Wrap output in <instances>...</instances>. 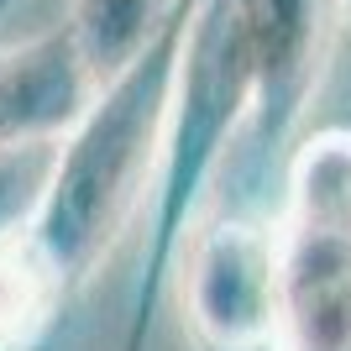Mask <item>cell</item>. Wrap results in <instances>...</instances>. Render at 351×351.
<instances>
[{
    "instance_id": "cell-5",
    "label": "cell",
    "mask_w": 351,
    "mask_h": 351,
    "mask_svg": "<svg viewBox=\"0 0 351 351\" xmlns=\"http://www.w3.org/2000/svg\"><path fill=\"white\" fill-rule=\"evenodd\" d=\"M100 84L105 79L84 58L69 16L27 43H5L0 47V158L53 147L84 116Z\"/></svg>"
},
{
    "instance_id": "cell-1",
    "label": "cell",
    "mask_w": 351,
    "mask_h": 351,
    "mask_svg": "<svg viewBox=\"0 0 351 351\" xmlns=\"http://www.w3.org/2000/svg\"><path fill=\"white\" fill-rule=\"evenodd\" d=\"M189 11L194 0H173L142 53L95 89L84 116L58 136L32 215L5 236L47 304L79 289L152 199Z\"/></svg>"
},
{
    "instance_id": "cell-4",
    "label": "cell",
    "mask_w": 351,
    "mask_h": 351,
    "mask_svg": "<svg viewBox=\"0 0 351 351\" xmlns=\"http://www.w3.org/2000/svg\"><path fill=\"white\" fill-rule=\"evenodd\" d=\"M184 315L210 351L273 346L278 320V226L210 220L184 241Z\"/></svg>"
},
{
    "instance_id": "cell-7",
    "label": "cell",
    "mask_w": 351,
    "mask_h": 351,
    "mask_svg": "<svg viewBox=\"0 0 351 351\" xmlns=\"http://www.w3.org/2000/svg\"><path fill=\"white\" fill-rule=\"evenodd\" d=\"M341 5H346V11H351V0H341Z\"/></svg>"
},
{
    "instance_id": "cell-3",
    "label": "cell",
    "mask_w": 351,
    "mask_h": 351,
    "mask_svg": "<svg viewBox=\"0 0 351 351\" xmlns=\"http://www.w3.org/2000/svg\"><path fill=\"white\" fill-rule=\"evenodd\" d=\"M273 351H351V132L309 136L289 162Z\"/></svg>"
},
{
    "instance_id": "cell-2",
    "label": "cell",
    "mask_w": 351,
    "mask_h": 351,
    "mask_svg": "<svg viewBox=\"0 0 351 351\" xmlns=\"http://www.w3.org/2000/svg\"><path fill=\"white\" fill-rule=\"evenodd\" d=\"M252 105H257V0H194L173 73L158 184L147 199V247L132 293V330L121 351H142L168 267L184 257V241L199 226V205L236 132L252 126Z\"/></svg>"
},
{
    "instance_id": "cell-6",
    "label": "cell",
    "mask_w": 351,
    "mask_h": 351,
    "mask_svg": "<svg viewBox=\"0 0 351 351\" xmlns=\"http://www.w3.org/2000/svg\"><path fill=\"white\" fill-rule=\"evenodd\" d=\"M168 5L173 0H69V27L79 32V47L95 63V73L110 79L147 47Z\"/></svg>"
}]
</instances>
